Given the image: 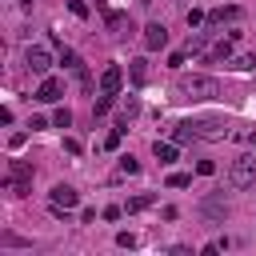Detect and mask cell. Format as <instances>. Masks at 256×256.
Instances as JSON below:
<instances>
[{
	"instance_id": "obj_23",
	"label": "cell",
	"mask_w": 256,
	"mask_h": 256,
	"mask_svg": "<svg viewBox=\"0 0 256 256\" xmlns=\"http://www.w3.org/2000/svg\"><path fill=\"white\" fill-rule=\"evenodd\" d=\"M68 12L72 16H88V4H84V0H68Z\"/></svg>"
},
{
	"instance_id": "obj_29",
	"label": "cell",
	"mask_w": 256,
	"mask_h": 256,
	"mask_svg": "<svg viewBox=\"0 0 256 256\" xmlns=\"http://www.w3.org/2000/svg\"><path fill=\"white\" fill-rule=\"evenodd\" d=\"M120 212H124V208H116V204H108V208H104V220H120Z\"/></svg>"
},
{
	"instance_id": "obj_25",
	"label": "cell",
	"mask_w": 256,
	"mask_h": 256,
	"mask_svg": "<svg viewBox=\"0 0 256 256\" xmlns=\"http://www.w3.org/2000/svg\"><path fill=\"white\" fill-rule=\"evenodd\" d=\"M120 136H124L120 128H112V132H108V140H104V148H120Z\"/></svg>"
},
{
	"instance_id": "obj_8",
	"label": "cell",
	"mask_w": 256,
	"mask_h": 256,
	"mask_svg": "<svg viewBox=\"0 0 256 256\" xmlns=\"http://www.w3.org/2000/svg\"><path fill=\"white\" fill-rule=\"evenodd\" d=\"M120 84H124V68H120V64H108V68L100 72V92L116 96V92H120Z\"/></svg>"
},
{
	"instance_id": "obj_27",
	"label": "cell",
	"mask_w": 256,
	"mask_h": 256,
	"mask_svg": "<svg viewBox=\"0 0 256 256\" xmlns=\"http://www.w3.org/2000/svg\"><path fill=\"white\" fill-rule=\"evenodd\" d=\"M196 172H200V176H212V172H216V164H212V160H200Z\"/></svg>"
},
{
	"instance_id": "obj_4",
	"label": "cell",
	"mask_w": 256,
	"mask_h": 256,
	"mask_svg": "<svg viewBox=\"0 0 256 256\" xmlns=\"http://www.w3.org/2000/svg\"><path fill=\"white\" fill-rule=\"evenodd\" d=\"M184 124L192 128L196 140H224V136H228V124H224V120H184Z\"/></svg>"
},
{
	"instance_id": "obj_2",
	"label": "cell",
	"mask_w": 256,
	"mask_h": 256,
	"mask_svg": "<svg viewBox=\"0 0 256 256\" xmlns=\"http://www.w3.org/2000/svg\"><path fill=\"white\" fill-rule=\"evenodd\" d=\"M80 204V192L72 188V184H56L52 192H48V208L56 212V216H64V212H72Z\"/></svg>"
},
{
	"instance_id": "obj_11",
	"label": "cell",
	"mask_w": 256,
	"mask_h": 256,
	"mask_svg": "<svg viewBox=\"0 0 256 256\" xmlns=\"http://www.w3.org/2000/svg\"><path fill=\"white\" fill-rule=\"evenodd\" d=\"M60 92H64V84H60L56 76H44V80H40V88H36V100L52 104V100H60Z\"/></svg>"
},
{
	"instance_id": "obj_14",
	"label": "cell",
	"mask_w": 256,
	"mask_h": 256,
	"mask_svg": "<svg viewBox=\"0 0 256 256\" xmlns=\"http://www.w3.org/2000/svg\"><path fill=\"white\" fill-rule=\"evenodd\" d=\"M232 20H240V8H236V4H228V8H212V12H208V24H232Z\"/></svg>"
},
{
	"instance_id": "obj_26",
	"label": "cell",
	"mask_w": 256,
	"mask_h": 256,
	"mask_svg": "<svg viewBox=\"0 0 256 256\" xmlns=\"http://www.w3.org/2000/svg\"><path fill=\"white\" fill-rule=\"evenodd\" d=\"M204 20H208V16H204L200 8H188V24H204Z\"/></svg>"
},
{
	"instance_id": "obj_17",
	"label": "cell",
	"mask_w": 256,
	"mask_h": 256,
	"mask_svg": "<svg viewBox=\"0 0 256 256\" xmlns=\"http://www.w3.org/2000/svg\"><path fill=\"white\" fill-rule=\"evenodd\" d=\"M232 68H236V72H252V68H256V52H248V56H236V60H232Z\"/></svg>"
},
{
	"instance_id": "obj_21",
	"label": "cell",
	"mask_w": 256,
	"mask_h": 256,
	"mask_svg": "<svg viewBox=\"0 0 256 256\" xmlns=\"http://www.w3.org/2000/svg\"><path fill=\"white\" fill-rule=\"evenodd\" d=\"M108 108H112V96H108V92H100V100H96V116H104Z\"/></svg>"
},
{
	"instance_id": "obj_24",
	"label": "cell",
	"mask_w": 256,
	"mask_h": 256,
	"mask_svg": "<svg viewBox=\"0 0 256 256\" xmlns=\"http://www.w3.org/2000/svg\"><path fill=\"white\" fill-rule=\"evenodd\" d=\"M116 244H120V248H136V236H132V232H120Z\"/></svg>"
},
{
	"instance_id": "obj_12",
	"label": "cell",
	"mask_w": 256,
	"mask_h": 256,
	"mask_svg": "<svg viewBox=\"0 0 256 256\" xmlns=\"http://www.w3.org/2000/svg\"><path fill=\"white\" fill-rule=\"evenodd\" d=\"M200 212L208 220H224L228 216V204H224V196H208V200H200Z\"/></svg>"
},
{
	"instance_id": "obj_15",
	"label": "cell",
	"mask_w": 256,
	"mask_h": 256,
	"mask_svg": "<svg viewBox=\"0 0 256 256\" xmlns=\"http://www.w3.org/2000/svg\"><path fill=\"white\" fill-rule=\"evenodd\" d=\"M128 76H132V84H144L148 80V60H132L128 64Z\"/></svg>"
},
{
	"instance_id": "obj_22",
	"label": "cell",
	"mask_w": 256,
	"mask_h": 256,
	"mask_svg": "<svg viewBox=\"0 0 256 256\" xmlns=\"http://www.w3.org/2000/svg\"><path fill=\"white\" fill-rule=\"evenodd\" d=\"M204 44H208V32H200L196 40H188V52H204Z\"/></svg>"
},
{
	"instance_id": "obj_28",
	"label": "cell",
	"mask_w": 256,
	"mask_h": 256,
	"mask_svg": "<svg viewBox=\"0 0 256 256\" xmlns=\"http://www.w3.org/2000/svg\"><path fill=\"white\" fill-rule=\"evenodd\" d=\"M64 152H72V156H80V140H72V136H68V140H64Z\"/></svg>"
},
{
	"instance_id": "obj_9",
	"label": "cell",
	"mask_w": 256,
	"mask_h": 256,
	"mask_svg": "<svg viewBox=\"0 0 256 256\" xmlns=\"http://www.w3.org/2000/svg\"><path fill=\"white\" fill-rule=\"evenodd\" d=\"M164 44H168V28L164 24H148L144 28V48L156 52V48H164Z\"/></svg>"
},
{
	"instance_id": "obj_30",
	"label": "cell",
	"mask_w": 256,
	"mask_h": 256,
	"mask_svg": "<svg viewBox=\"0 0 256 256\" xmlns=\"http://www.w3.org/2000/svg\"><path fill=\"white\" fill-rule=\"evenodd\" d=\"M16 4H20V8H32V0H16Z\"/></svg>"
},
{
	"instance_id": "obj_6",
	"label": "cell",
	"mask_w": 256,
	"mask_h": 256,
	"mask_svg": "<svg viewBox=\"0 0 256 256\" xmlns=\"http://www.w3.org/2000/svg\"><path fill=\"white\" fill-rule=\"evenodd\" d=\"M228 180H232V188L256 184V160H252V156H240L236 164H232V172H228Z\"/></svg>"
},
{
	"instance_id": "obj_7",
	"label": "cell",
	"mask_w": 256,
	"mask_h": 256,
	"mask_svg": "<svg viewBox=\"0 0 256 256\" xmlns=\"http://www.w3.org/2000/svg\"><path fill=\"white\" fill-rule=\"evenodd\" d=\"M24 64H28V68L36 72V76H44V72L52 68V56H48V48H40V44H32V48L24 52Z\"/></svg>"
},
{
	"instance_id": "obj_16",
	"label": "cell",
	"mask_w": 256,
	"mask_h": 256,
	"mask_svg": "<svg viewBox=\"0 0 256 256\" xmlns=\"http://www.w3.org/2000/svg\"><path fill=\"white\" fill-rule=\"evenodd\" d=\"M152 192H140V196H132V200H128V212H144V208H152Z\"/></svg>"
},
{
	"instance_id": "obj_3",
	"label": "cell",
	"mask_w": 256,
	"mask_h": 256,
	"mask_svg": "<svg viewBox=\"0 0 256 256\" xmlns=\"http://www.w3.org/2000/svg\"><path fill=\"white\" fill-rule=\"evenodd\" d=\"M4 184H8V192H16V196H28V192H32V168L24 164V160H12Z\"/></svg>"
},
{
	"instance_id": "obj_10",
	"label": "cell",
	"mask_w": 256,
	"mask_h": 256,
	"mask_svg": "<svg viewBox=\"0 0 256 256\" xmlns=\"http://www.w3.org/2000/svg\"><path fill=\"white\" fill-rule=\"evenodd\" d=\"M236 36H240V32H232L228 40H220V44H212V48L204 52V60H208V64H220V60H228V56H232V44H236Z\"/></svg>"
},
{
	"instance_id": "obj_5",
	"label": "cell",
	"mask_w": 256,
	"mask_h": 256,
	"mask_svg": "<svg viewBox=\"0 0 256 256\" xmlns=\"http://www.w3.org/2000/svg\"><path fill=\"white\" fill-rule=\"evenodd\" d=\"M104 16V28H108V36H124V32H132V20H128V12H116L108 4H96Z\"/></svg>"
},
{
	"instance_id": "obj_20",
	"label": "cell",
	"mask_w": 256,
	"mask_h": 256,
	"mask_svg": "<svg viewBox=\"0 0 256 256\" xmlns=\"http://www.w3.org/2000/svg\"><path fill=\"white\" fill-rule=\"evenodd\" d=\"M168 184H172V188H188V184H192V176H188V172H172V176H168Z\"/></svg>"
},
{
	"instance_id": "obj_1",
	"label": "cell",
	"mask_w": 256,
	"mask_h": 256,
	"mask_svg": "<svg viewBox=\"0 0 256 256\" xmlns=\"http://www.w3.org/2000/svg\"><path fill=\"white\" fill-rule=\"evenodd\" d=\"M216 96H220V80L208 76V72H184V76H176V100L200 104V100H216Z\"/></svg>"
},
{
	"instance_id": "obj_19",
	"label": "cell",
	"mask_w": 256,
	"mask_h": 256,
	"mask_svg": "<svg viewBox=\"0 0 256 256\" xmlns=\"http://www.w3.org/2000/svg\"><path fill=\"white\" fill-rule=\"evenodd\" d=\"M120 172H124V176H136V172H140V164H136L132 156H120Z\"/></svg>"
},
{
	"instance_id": "obj_13",
	"label": "cell",
	"mask_w": 256,
	"mask_h": 256,
	"mask_svg": "<svg viewBox=\"0 0 256 256\" xmlns=\"http://www.w3.org/2000/svg\"><path fill=\"white\" fill-rule=\"evenodd\" d=\"M176 148H180L176 140H156V144H152V152H156V160H160V164H172V160L180 156Z\"/></svg>"
},
{
	"instance_id": "obj_18",
	"label": "cell",
	"mask_w": 256,
	"mask_h": 256,
	"mask_svg": "<svg viewBox=\"0 0 256 256\" xmlns=\"http://www.w3.org/2000/svg\"><path fill=\"white\" fill-rule=\"evenodd\" d=\"M52 124H56V128H68V124H72V112H68V108H56V112H52Z\"/></svg>"
}]
</instances>
